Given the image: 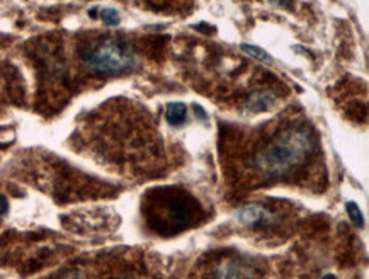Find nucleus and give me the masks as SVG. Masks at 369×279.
I'll return each instance as SVG.
<instances>
[{
	"mask_svg": "<svg viewBox=\"0 0 369 279\" xmlns=\"http://www.w3.org/2000/svg\"><path fill=\"white\" fill-rule=\"evenodd\" d=\"M7 211H9V201H7L6 196L0 194V217H2V214H6Z\"/></svg>",
	"mask_w": 369,
	"mask_h": 279,
	"instance_id": "nucleus-11",
	"label": "nucleus"
},
{
	"mask_svg": "<svg viewBox=\"0 0 369 279\" xmlns=\"http://www.w3.org/2000/svg\"><path fill=\"white\" fill-rule=\"evenodd\" d=\"M345 210H347V214H349V218H351V221L354 225H356V227H363L364 225V217H363V213H361V208L359 206H357V203H354V201H349L347 205H345Z\"/></svg>",
	"mask_w": 369,
	"mask_h": 279,
	"instance_id": "nucleus-8",
	"label": "nucleus"
},
{
	"mask_svg": "<svg viewBox=\"0 0 369 279\" xmlns=\"http://www.w3.org/2000/svg\"><path fill=\"white\" fill-rule=\"evenodd\" d=\"M235 218L240 225H243V227H250V228L267 227V225L274 223V220H276L274 214L261 205L242 206V208L235 213Z\"/></svg>",
	"mask_w": 369,
	"mask_h": 279,
	"instance_id": "nucleus-3",
	"label": "nucleus"
},
{
	"mask_svg": "<svg viewBox=\"0 0 369 279\" xmlns=\"http://www.w3.org/2000/svg\"><path fill=\"white\" fill-rule=\"evenodd\" d=\"M322 279H337V278H335L334 274H325V276H323Z\"/></svg>",
	"mask_w": 369,
	"mask_h": 279,
	"instance_id": "nucleus-12",
	"label": "nucleus"
},
{
	"mask_svg": "<svg viewBox=\"0 0 369 279\" xmlns=\"http://www.w3.org/2000/svg\"><path fill=\"white\" fill-rule=\"evenodd\" d=\"M240 48H242L243 53H247L248 56H252V58L259 60V62L262 63H267V65H273V56L269 55V53H266L262 50V48L259 46H254V44H248V43H242L240 44Z\"/></svg>",
	"mask_w": 369,
	"mask_h": 279,
	"instance_id": "nucleus-7",
	"label": "nucleus"
},
{
	"mask_svg": "<svg viewBox=\"0 0 369 279\" xmlns=\"http://www.w3.org/2000/svg\"><path fill=\"white\" fill-rule=\"evenodd\" d=\"M135 62L137 58L131 46L119 37H104L90 44L84 53L85 67L94 74L101 75L123 74L133 69Z\"/></svg>",
	"mask_w": 369,
	"mask_h": 279,
	"instance_id": "nucleus-2",
	"label": "nucleus"
},
{
	"mask_svg": "<svg viewBox=\"0 0 369 279\" xmlns=\"http://www.w3.org/2000/svg\"><path fill=\"white\" fill-rule=\"evenodd\" d=\"M67 279H74V278H67Z\"/></svg>",
	"mask_w": 369,
	"mask_h": 279,
	"instance_id": "nucleus-13",
	"label": "nucleus"
},
{
	"mask_svg": "<svg viewBox=\"0 0 369 279\" xmlns=\"http://www.w3.org/2000/svg\"><path fill=\"white\" fill-rule=\"evenodd\" d=\"M216 279H250V273L237 262H225L223 266L218 269Z\"/></svg>",
	"mask_w": 369,
	"mask_h": 279,
	"instance_id": "nucleus-5",
	"label": "nucleus"
},
{
	"mask_svg": "<svg viewBox=\"0 0 369 279\" xmlns=\"http://www.w3.org/2000/svg\"><path fill=\"white\" fill-rule=\"evenodd\" d=\"M314 146L315 140L310 131L304 128H289L255 155V167L266 176H284L304 162Z\"/></svg>",
	"mask_w": 369,
	"mask_h": 279,
	"instance_id": "nucleus-1",
	"label": "nucleus"
},
{
	"mask_svg": "<svg viewBox=\"0 0 369 279\" xmlns=\"http://www.w3.org/2000/svg\"><path fill=\"white\" fill-rule=\"evenodd\" d=\"M101 19L105 26H118L121 22V17H119V12L116 9H103L101 10Z\"/></svg>",
	"mask_w": 369,
	"mask_h": 279,
	"instance_id": "nucleus-9",
	"label": "nucleus"
},
{
	"mask_svg": "<svg viewBox=\"0 0 369 279\" xmlns=\"http://www.w3.org/2000/svg\"><path fill=\"white\" fill-rule=\"evenodd\" d=\"M274 104H276V96L273 92H269V90H257V92L252 94L246 101L243 109L247 112H250V115H259V112L269 111Z\"/></svg>",
	"mask_w": 369,
	"mask_h": 279,
	"instance_id": "nucleus-4",
	"label": "nucleus"
},
{
	"mask_svg": "<svg viewBox=\"0 0 369 279\" xmlns=\"http://www.w3.org/2000/svg\"><path fill=\"white\" fill-rule=\"evenodd\" d=\"M167 121L172 124V126H179L186 121V105L182 103H171L167 104Z\"/></svg>",
	"mask_w": 369,
	"mask_h": 279,
	"instance_id": "nucleus-6",
	"label": "nucleus"
},
{
	"mask_svg": "<svg viewBox=\"0 0 369 279\" xmlns=\"http://www.w3.org/2000/svg\"><path fill=\"white\" fill-rule=\"evenodd\" d=\"M273 6H277V7H282V9H288L291 10L293 6H295V0H269Z\"/></svg>",
	"mask_w": 369,
	"mask_h": 279,
	"instance_id": "nucleus-10",
	"label": "nucleus"
}]
</instances>
